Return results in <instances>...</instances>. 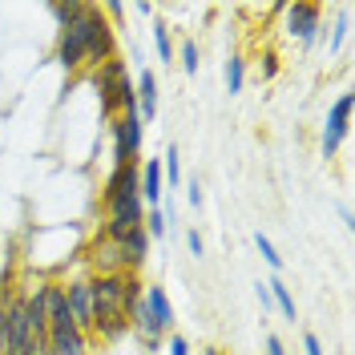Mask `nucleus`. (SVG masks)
Returning <instances> with one entry per match:
<instances>
[{
	"label": "nucleus",
	"mask_w": 355,
	"mask_h": 355,
	"mask_svg": "<svg viewBox=\"0 0 355 355\" xmlns=\"http://www.w3.org/2000/svg\"><path fill=\"white\" fill-rule=\"evenodd\" d=\"M49 352L53 355H89V335L77 327H57L49 331Z\"/></svg>",
	"instance_id": "nucleus-7"
},
{
	"label": "nucleus",
	"mask_w": 355,
	"mask_h": 355,
	"mask_svg": "<svg viewBox=\"0 0 355 355\" xmlns=\"http://www.w3.org/2000/svg\"><path fill=\"white\" fill-rule=\"evenodd\" d=\"M141 230H146V234H162V230H166V218H162V210L146 214V218H141Z\"/></svg>",
	"instance_id": "nucleus-18"
},
{
	"label": "nucleus",
	"mask_w": 355,
	"mask_h": 355,
	"mask_svg": "<svg viewBox=\"0 0 355 355\" xmlns=\"http://www.w3.org/2000/svg\"><path fill=\"white\" fill-rule=\"evenodd\" d=\"M170 355H190V343H186L182 335H174V339H170Z\"/></svg>",
	"instance_id": "nucleus-22"
},
{
	"label": "nucleus",
	"mask_w": 355,
	"mask_h": 355,
	"mask_svg": "<svg viewBox=\"0 0 355 355\" xmlns=\"http://www.w3.org/2000/svg\"><path fill=\"white\" fill-rule=\"evenodd\" d=\"M275 73H279V57H275V53H270V57H266V65H263V77H266V81H270V77H275Z\"/></svg>",
	"instance_id": "nucleus-24"
},
{
	"label": "nucleus",
	"mask_w": 355,
	"mask_h": 355,
	"mask_svg": "<svg viewBox=\"0 0 355 355\" xmlns=\"http://www.w3.org/2000/svg\"><path fill=\"white\" fill-rule=\"evenodd\" d=\"M166 178H170V186H178V178H182V170H178V150H174V146L166 150Z\"/></svg>",
	"instance_id": "nucleus-19"
},
{
	"label": "nucleus",
	"mask_w": 355,
	"mask_h": 355,
	"mask_svg": "<svg viewBox=\"0 0 355 355\" xmlns=\"http://www.w3.org/2000/svg\"><path fill=\"white\" fill-rule=\"evenodd\" d=\"M146 250H150V234L137 226L130 239L121 243V259H125V270H130V275H133V270H137L141 263H146Z\"/></svg>",
	"instance_id": "nucleus-10"
},
{
	"label": "nucleus",
	"mask_w": 355,
	"mask_h": 355,
	"mask_svg": "<svg viewBox=\"0 0 355 355\" xmlns=\"http://www.w3.org/2000/svg\"><path fill=\"white\" fill-rule=\"evenodd\" d=\"M347 121H352V93H343L327 113V130H323V157H335L339 141L347 137Z\"/></svg>",
	"instance_id": "nucleus-3"
},
{
	"label": "nucleus",
	"mask_w": 355,
	"mask_h": 355,
	"mask_svg": "<svg viewBox=\"0 0 355 355\" xmlns=\"http://www.w3.org/2000/svg\"><path fill=\"white\" fill-rule=\"evenodd\" d=\"M0 355H12V352H8V331H4V319H0Z\"/></svg>",
	"instance_id": "nucleus-29"
},
{
	"label": "nucleus",
	"mask_w": 355,
	"mask_h": 355,
	"mask_svg": "<svg viewBox=\"0 0 355 355\" xmlns=\"http://www.w3.org/2000/svg\"><path fill=\"white\" fill-rule=\"evenodd\" d=\"M113 133H117V146H113L117 166H130L133 154L141 150V117H137V110H133V113H121V117H113Z\"/></svg>",
	"instance_id": "nucleus-2"
},
{
	"label": "nucleus",
	"mask_w": 355,
	"mask_h": 355,
	"mask_svg": "<svg viewBox=\"0 0 355 355\" xmlns=\"http://www.w3.org/2000/svg\"><path fill=\"white\" fill-rule=\"evenodd\" d=\"M154 44H157V57H162V61H174V41H170L166 21H154Z\"/></svg>",
	"instance_id": "nucleus-14"
},
{
	"label": "nucleus",
	"mask_w": 355,
	"mask_h": 355,
	"mask_svg": "<svg viewBox=\"0 0 355 355\" xmlns=\"http://www.w3.org/2000/svg\"><path fill=\"white\" fill-rule=\"evenodd\" d=\"M141 303L150 307V315L157 319V327H162V331H166V327L174 323V307H170V299H166V291H162V287H150Z\"/></svg>",
	"instance_id": "nucleus-11"
},
{
	"label": "nucleus",
	"mask_w": 355,
	"mask_h": 355,
	"mask_svg": "<svg viewBox=\"0 0 355 355\" xmlns=\"http://www.w3.org/2000/svg\"><path fill=\"white\" fill-rule=\"evenodd\" d=\"M319 4H307V0H299V4H287V33L295 41L311 44L315 41V28H319Z\"/></svg>",
	"instance_id": "nucleus-5"
},
{
	"label": "nucleus",
	"mask_w": 355,
	"mask_h": 355,
	"mask_svg": "<svg viewBox=\"0 0 355 355\" xmlns=\"http://www.w3.org/2000/svg\"><path fill=\"white\" fill-rule=\"evenodd\" d=\"M226 89L230 93H243V61L239 57H230V65H226Z\"/></svg>",
	"instance_id": "nucleus-15"
},
{
	"label": "nucleus",
	"mask_w": 355,
	"mask_h": 355,
	"mask_svg": "<svg viewBox=\"0 0 355 355\" xmlns=\"http://www.w3.org/2000/svg\"><path fill=\"white\" fill-rule=\"evenodd\" d=\"M130 194H141V178H137V166H117L110 174V182H105V194H101V202L105 206H113L117 198H130Z\"/></svg>",
	"instance_id": "nucleus-6"
},
{
	"label": "nucleus",
	"mask_w": 355,
	"mask_h": 355,
	"mask_svg": "<svg viewBox=\"0 0 355 355\" xmlns=\"http://www.w3.org/2000/svg\"><path fill=\"white\" fill-rule=\"evenodd\" d=\"M65 303H69V315H73V327L77 331H89L93 327V291H89V279H73L69 283Z\"/></svg>",
	"instance_id": "nucleus-4"
},
{
	"label": "nucleus",
	"mask_w": 355,
	"mask_h": 355,
	"mask_svg": "<svg viewBox=\"0 0 355 355\" xmlns=\"http://www.w3.org/2000/svg\"><path fill=\"white\" fill-rule=\"evenodd\" d=\"M182 69H186V73H198V44L194 41L182 44Z\"/></svg>",
	"instance_id": "nucleus-16"
},
{
	"label": "nucleus",
	"mask_w": 355,
	"mask_h": 355,
	"mask_svg": "<svg viewBox=\"0 0 355 355\" xmlns=\"http://www.w3.org/2000/svg\"><path fill=\"white\" fill-rule=\"evenodd\" d=\"M343 37H347V12L339 17V28H335V44H343Z\"/></svg>",
	"instance_id": "nucleus-26"
},
{
	"label": "nucleus",
	"mask_w": 355,
	"mask_h": 355,
	"mask_svg": "<svg viewBox=\"0 0 355 355\" xmlns=\"http://www.w3.org/2000/svg\"><path fill=\"white\" fill-rule=\"evenodd\" d=\"M141 202H157L162 198V166L157 162H146V170H141Z\"/></svg>",
	"instance_id": "nucleus-12"
},
{
	"label": "nucleus",
	"mask_w": 355,
	"mask_h": 355,
	"mask_svg": "<svg viewBox=\"0 0 355 355\" xmlns=\"http://www.w3.org/2000/svg\"><path fill=\"white\" fill-rule=\"evenodd\" d=\"M190 206H202V186L198 182H190Z\"/></svg>",
	"instance_id": "nucleus-27"
},
{
	"label": "nucleus",
	"mask_w": 355,
	"mask_h": 355,
	"mask_svg": "<svg viewBox=\"0 0 355 355\" xmlns=\"http://www.w3.org/2000/svg\"><path fill=\"white\" fill-rule=\"evenodd\" d=\"M186 243H190V250H194V259H202V250H206V246H202L198 230H190V234H186Z\"/></svg>",
	"instance_id": "nucleus-23"
},
{
	"label": "nucleus",
	"mask_w": 355,
	"mask_h": 355,
	"mask_svg": "<svg viewBox=\"0 0 355 355\" xmlns=\"http://www.w3.org/2000/svg\"><path fill=\"white\" fill-rule=\"evenodd\" d=\"M202 355H222V352H218V347H206V352H202Z\"/></svg>",
	"instance_id": "nucleus-30"
},
{
	"label": "nucleus",
	"mask_w": 355,
	"mask_h": 355,
	"mask_svg": "<svg viewBox=\"0 0 355 355\" xmlns=\"http://www.w3.org/2000/svg\"><path fill=\"white\" fill-rule=\"evenodd\" d=\"M254 243H259V250H263V259H266V263H270V266H283V259L275 254V246H270V239H266V234H259Z\"/></svg>",
	"instance_id": "nucleus-20"
},
{
	"label": "nucleus",
	"mask_w": 355,
	"mask_h": 355,
	"mask_svg": "<svg viewBox=\"0 0 355 355\" xmlns=\"http://www.w3.org/2000/svg\"><path fill=\"white\" fill-rule=\"evenodd\" d=\"M93 266H97V275H117V270H125V259H121V243H110V239H101V243L93 246Z\"/></svg>",
	"instance_id": "nucleus-8"
},
{
	"label": "nucleus",
	"mask_w": 355,
	"mask_h": 355,
	"mask_svg": "<svg viewBox=\"0 0 355 355\" xmlns=\"http://www.w3.org/2000/svg\"><path fill=\"white\" fill-rule=\"evenodd\" d=\"M303 347H307V355H323V343H319V335H303Z\"/></svg>",
	"instance_id": "nucleus-21"
},
{
	"label": "nucleus",
	"mask_w": 355,
	"mask_h": 355,
	"mask_svg": "<svg viewBox=\"0 0 355 355\" xmlns=\"http://www.w3.org/2000/svg\"><path fill=\"white\" fill-rule=\"evenodd\" d=\"M110 24H105V17L97 12V8H81L73 21L61 28V41H57V61L73 73V69H81V61H85V53L93 49V41L105 33Z\"/></svg>",
	"instance_id": "nucleus-1"
},
{
	"label": "nucleus",
	"mask_w": 355,
	"mask_h": 355,
	"mask_svg": "<svg viewBox=\"0 0 355 355\" xmlns=\"http://www.w3.org/2000/svg\"><path fill=\"white\" fill-rule=\"evenodd\" d=\"M266 287H270V303H279V307H283V315H287L291 323H295V299H291V291L283 287L279 279H270Z\"/></svg>",
	"instance_id": "nucleus-13"
},
{
	"label": "nucleus",
	"mask_w": 355,
	"mask_h": 355,
	"mask_svg": "<svg viewBox=\"0 0 355 355\" xmlns=\"http://www.w3.org/2000/svg\"><path fill=\"white\" fill-rule=\"evenodd\" d=\"M259 303H263V311L270 307V287H266V283H259Z\"/></svg>",
	"instance_id": "nucleus-28"
},
{
	"label": "nucleus",
	"mask_w": 355,
	"mask_h": 355,
	"mask_svg": "<svg viewBox=\"0 0 355 355\" xmlns=\"http://www.w3.org/2000/svg\"><path fill=\"white\" fill-rule=\"evenodd\" d=\"M81 8H85V4H53V17H57V21H61V28H65V24L73 21Z\"/></svg>",
	"instance_id": "nucleus-17"
},
{
	"label": "nucleus",
	"mask_w": 355,
	"mask_h": 355,
	"mask_svg": "<svg viewBox=\"0 0 355 355\" xmlns=\"http://www.w3.org/2000/svg\"><path fill=\"white\" fill-rule=\"evenodd\" d=\"M157 113V77L146 69L141 77H137V117L146 121V117H154Z\"/></svg>",
	"instance_id": "nucleus-9"
},
{
	"label": "nucleus",
	"mask_w": 355,
	"mask_h": 355,
	"mask_svg": "<svg viewBox=\"0 0 355 355\" xmlns=\"http://www.w3.org/2000/svg\"><path fill=\"white\" fill-rule=\"evenodd\" d=\"M266 355H287V347H283V343L270 335V339H266Z\"/></svg>",
	"instance_id": "nucleus-25"
}]
</instances>
